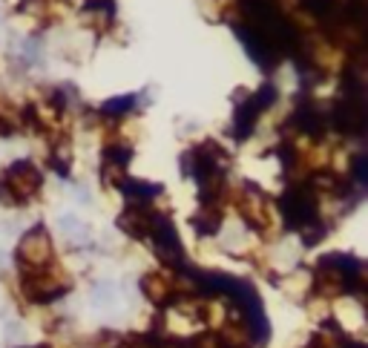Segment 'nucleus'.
Masks as SVG:
<instances>
[{
	"mask_svg": "<svg viewBox=\"0 0 368 348\" xmlns=\"http://www.w3.org/2000/svg\"><path fill=\"white\" fill-rule=\"evenodd\" d=\"M112 291H115V288H112L110 282H98V285H95V291H92V299H95V303H101V305H104V303H110Z\"/></svg>",
	"mask_w": 368,
	"mask_h": 348,
	"instance_id": "obj_17",
	"label": "nucleus"
},
{
	"mask_svg": "<svg viewBox=\"0 0 368 348\" xmlns=\"http://www.w3.org/2000/svg\"><path fill=\"white\" fill-rule=\"evenodd\" d=\"M0 135H9V127H6L3 121H0Z\"/></svg>",
	"mask_w": 368,
	"mask_h": 348,
	"instance_id": "obj_21",
	"label": "nucleus"
},
{
	"mask_svg": "<svg viewBox=\"0 0 368 348\" xmlns=\"http://www.w3.org/2000/svg\"><path fill=\"white\" fill-rule=\"evenodd\" d=\"M153 216H156V213H150L144 204H133V207H127V211L118 216V227L124 230V234H130V236L141 239V236L150 234V227H153Z\"/></svg>",
	"mask_w": 368,
	"mask_h": 348,
	"instance_id": "obj_5",
	"label": "nucleus"
},
{
	"mask_svg": "<svg viewBox=\"0 0 368 348\" xmlns=\"http://www.w3.org/2000/svg\"><path fill=\"white\" fill-rule=\"evenodd\" d=\"M41 188V173L29 165V161H15L6 170L3 181H0V202L3 204H20L29 199Z\"/></svg>",
	"mask_w": 368,
	"mask_h": 348,
	"instance_id": "obj_1",
	"label": "nucleus"
},
{
	"mask_svg": "<svg viewBox=\"0 0 368 348\" xmlns=\"http://www.w3.org/2000/svg\"><path fill=\"white\" fill-rule=\"evenodd\" d=\"M127 165H130V147H110L107 158H104V170H101L104 181L107 184H118V188H121Z\"/></svg>",
	"mask_w": 368,
	"mask_h": 348,
	"instance_id": "obj_6",
	"label": "nucleus"
},
{
	"mask_svg": "<svg viewBox=\"0 0 368 348\" xmlns=\"http://www.w3.org/2000/svg\"><path fill=\"white\" fill-rule=\"evenodd\" d=\"M61 230H64V236L75 245H84L89 239V227L84 222H78L75 216H61Z\"/></svg>",
	"mask_w": 368,
	"mask_h": 348,
	"instance_id": "obj_14",
	"label": "nucleus"
},
{
	"mask_svg": "<svg viewBox=\"0 0 368 348\" xmlns=\"http://www.w3.org/2000/svg\"><path fill=\"white\" fill-rule=\"evenodd\" d=\"M279 211L285 216V222L290 227H305L308 222L316 219V199L311 193V188H297V190H288L279 202Z\"/></svg>",
	"mask_w": 368,
	"mask_h": 348,
	"instance_id": "obj_2",
	"label": "nucleus"
},
{
	"mask_svg": "<svg viewBox=\"0 0 368 348\" xmlns=\"http://www.w3.org/2000/svg\"><path fill=\"white\" fill-rule=\"evenodd\" d=\"M84 20L92 23L95 20V27L98 29H107L112 17H115V3L112 0H87V6H84Z\"/></svg>",
	"mask_w": 368,
	"mask_h": 348,
	"instance_id": "obj_8",
	"label": "nucleus"
},
{
	"mask_svg": "<svg viewBox=\"0 0 368 348\" xmlns=\"http://www.w3.org/2000/svg\"><path fill=\"white\" fill-rule=\"evenodd\" d=\"M52 167H55L61 176L69 173V150H66V147H55V150H52Z\"/></svg>",
	"mask_w": 368,
	"mask_h": 348,
	"instance_id": "obj_16",
	"label": "nucleus"
},
{
	"mask_svg": "<svg viewBox=\"0 0 368 348\" xmlns=\"http://www.w3.org/2000/svg\"><path fill=\"white\" fill-rule=\"evenodd\" d=\"M297 124L308 135H323V130H325L323 115H320V109H316V107H300L297 109Z\"/></svg>",
	"mask_w": 368,
	"mask_h": 348,
	"instance_id": "obj_11",
	"label": "nucleus"
},
{
	"mask_svg": "<svg viewBox=\"0 0 368 348\" xmlns=\"http://www.w3.org/2000/svg\"><path fill=\"white\" fill-rule=\"evenodd\" d=\"M141 291H144V296L150 299V303H156V305L170 303V296H173V288H170V282L164 280L161 273H147L144 280H141Z\"/></svg>",
	"mask_w": 368,
	"mask_h": 348,
	"instance_id": "obj_7",
	"label": "nucleus"
},
{
	"mask_svg": "<svg viewBox=\"0 0 368 348\" xmlns=\"http://www.w3.org/2000/svg\"><path fill=\"white\" fill-rule=\"evenodd\" d=\"M253 337L244 326H228L225 334L219 337V348H251Z\"/></svg>",
	"mask_w": 368,
	"mask_h": 348,
	"instance_id": "obj_12",
	"label": "nucleus"
},
{
	"mask_svg": "<svg viewBox=\"0 0 368 348\" xmlns=\"http://www.w3.org/2000/svg\"><path fill=\"white\" fill-rule=\"evenodd\" d=\"M133 107H135V96H124V98L107 101V104L101 107V112H104V115H124V112L133 109Z\"/></svg>",
	"mask_w": 368,
	"mask_h": 348,
	"instance_id": "obj_15",
	"label": "nucleus"
},
{
	"mask_svg": "<svg viewBox=\"0 0 368 348\" xmlns=\"http://www.w3.org/2000/svg\"><path fill=\"white\" fill-rule=\"evenodd\" d=\"M354 179H357L360 184L368 181V158H365V156H357V158H354Z\"/></svg>",
	"mask_w": 368,
	"mask_h": 348,
	"instance_id": "obj_18",
	"label": "nucleus"
},
{
	"mask_svg": "<svg viewBox=\"0 0 368 348\" xmlns=\"http://www.w3.org/2000/svg\"><path fill=\"white\" fill-rule=\"evenodd\" d=\"M121 188H124V193L130 196L133 204H147L153 196L161 193L159 184H144V181H121Z\"/></svg>",
	"mask_w": 368,
	"mask_h": 348,
	"instance_id": "obj_10",
	"label": "nucleus"
},
{
	"mask_svg": "<svg viewBox=\"0 0 368 348\" xmlns=\"http://www.w3.org/2000/svg\"><path fill=\"white\" fill-rule=\"evenodd\" d=\"M52 257V242H49L46 227H32L29 234H23L20 245H17V259L20 265L29 268H43Z\"/></svg>",
	"mask_w": 368,
	"mask_h": 348,
	"instance_id": "obj_4",
	"label": "nucleus"
},
{
	"mask_svg": "<svg viewBox=\"0 0 368 348\" xmlns=\"http://www.w3.org/2000/svg\"><path fill=\"white\" fill-rule=\"evenodd\" d=\"M150 234L156 239V253H159V259L170 268H182V242H179V234H176V227L173 222H170L167 216H153V227H150Z\"/></svg>",
	"mask_w": 368,
	"mask_h": 348,
	"instance_id": "obj_3",
	"label": "nucleus"
},
{
	"mask_svg": "<svg viewBox=\"0 0 368 348\" xmlns=\"http://www.w3.org/2000/svg\"><path fill=\"white\" fill-rule=\"evenodd\" d=\"M262 112V107L256 104V98H251L244 107H239L236 109V124H233V133H236V138H244L251 130H253V121H256V115Z\"/></svg>",
	"mask_w": 368,
	"mask_h": 348,
	"instance_id": "obj_9",
	"label": "nucleus"
},
{
	"mask_svg": "<svg viewBox=\"0 0 368 348\" xmlns=\"http://www.w3.org/2000/svg\"><path fill=\"white\" fill-rule=\"evenodd\" d=\"M121 345V340L115 337V334H101V337H98V342H95V348H118Z\"/></svg>",
	"mask_w": 368,
	"mask_h": 348,
	"instance_id": "obj_20",
	"label": "nucleus"
},
{
	"mask_svg": "<svg viewBox=\"0 0 368 348\" xmlns=\"http://www.w3.org/2000/svg\"><path fill=\"white\" fill-rule=\"evenodd\" d=\"M127 348H159V342H156L153 337L141 334V337H130V345H127Z\"/></svg>",
	"mask_w": 368,
	"mask_h": 348,
	"instance_id": "obj_19",
	"label": "nucleus"
},
{
	"mask_svg": "<svg viewBox=\"0 0 368 348\" xmlns=\"http://www.w3.org/2000/svg\"><path fill=\"white\" fill-rule=\"evenodd\" d=\"M193 225H196V230H199V234H216L219 225H222V213H219L213 204H205L202 211L193 216Z\"/></svg>",
	"mask_w": 368,
	"mask_h": 348,
	"instance_id": "obj_13",
	"label": "nucleus"
}]
</instances>
